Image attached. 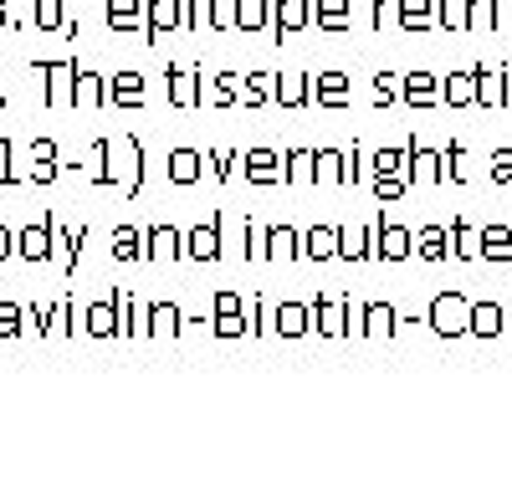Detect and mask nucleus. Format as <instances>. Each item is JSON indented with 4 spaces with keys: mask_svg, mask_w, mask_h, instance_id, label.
Wrapping results in <instances>:
<instances>
[]
</instances>
